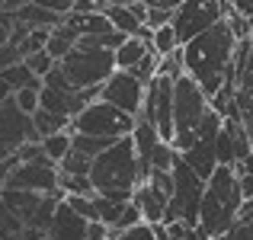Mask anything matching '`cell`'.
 Returning <instances> with one entry per match:
<instances>
[{
    "label": "cell",
    "instance_id": "44dd1931",
    "mask_svg": "<svg viewBox=\"0 0 253 240\" xmlns=\"http://www.w3.org/2000/svg\"><path fill=\"white\" fill-rule=\"evenodd\" d=\"M32 125H36L39 141H45V138H51V135H61V131H71L68 119H58V116H51V112H45V109H39L36 116H32Z\"/></svg>",
    "mask_w": 253,
    "mask_h": 240
},
{
    "label": "cell",
    "instance_id": "8992f818",
    "mask_svg": "<svg viewBox=\"0 0 253 240\" xmlns=\"http://www.w3.org/2000/svg\"><path fill=\"white\" fill-rule=\"evenodd\" d=\"M135 116H125L122 109L109 103H93L86 106L81 116L71 122V135H86V138H109V141H122V138L135 135Z\"/></svg>",
    "mask_w": 253,
    "mask_h": 240
},
{
    "label": "cell",
    "instance_id": "d4e9b609",
    "mask_svg": "<svg viewBox=\"0 0 253 240\" xmlns=\"http://www.w3.org/2000/svg\"><path fill=\"white\" fill-rule=\"evenodd\" d=\"M58 170H61L64 176H90V173H93V160L86 154H81V151H71Z\"/></svg>",
    "mask_w": 253,
    "mask_h": 240
},
{
    "label": "cell",
    "instance_id": "277c9868",
    "mask_svg": "<svg viewBox=\"0 0 253 240\" xmlns=\"http://www.w3.org/2000/svg\"><path fill=\"white\" fill-rule=\"evenodd\" d=\"M209 109L211 103L202 93V86L189 74H183L173 86V148H176V154H186L196 144V135L202 128Z\"/></svg>",
    "mask_w": 253,
    "mask_h": 240
},
{
    "label": "cell",
    "instance_id": "d6a6232c",
    "mask_svg": "<svg viewBox=\"0 0 253 240\" xmlns=\"http://www.w3.org/2000/svg\"><path fill=\"white\" fill-rule=\"evenodd\" d=\"M109 240H119V234H112V237H109Z\"/></svg>",
    "mask_w": 253,
    "mask_h": 240
},
{
    "label": "cell",
    "instance_id": "3957f363",
    "mask_svg": "<svg viewBox=\"0 0 253 240\" xmlns=\"http://www.w3.org/2000/svg\"><path fill=\"white\" fill-rule=\"evenodd\" d=\"M241 205H244V192H241V183H237L234 166H218L215 176L209 179V189H205L202 215H199V231L209 240L224 237L237 224Z\"/></svg>",
    "mask_w": 253,
    "mask_h": 240
},
{
    "label": "cell",
    "instance_id": "f546056e",
    "mask_svg": "<svg viewBox=\"0 0 253 240\" xmlns=\"http://www.w3.org/2000/svg\"><path fill=\"white\" fill-rule=\"evenodd\" d=\"M109 237H112V231L106 228L103 221H93L90 231H86V240H109Z\"/></svg>",
    "mask_w": 253,
    "mask_h": 240
},
{
    "label": "cell",
    "instance_id": "5bb4252c",
    "mask_svg": "<svg viewBox=\"0 0 253 240\" xmlns=\"http://www.w3.org/2000/svg\"><path fill=\"white\" fill-rule=\"evenodd\" d=\"M131 205H135L138 211H141L144 224H164L167 221V208H170V196H164V192H157L151 183H141L135 189V199H131Z\"/></svg>",
    "mask_w": 253,
    "mask_h": 240
},
{
    "label": "cell",
    "instance_id": "ffe728a7",
    "mask_svg": "<svg viewBox=\"0 0 253 240\" xmlns=\"http://www.w3.org/2000/svg\"><path fill=\"white\" fill-rule=\"evenodd\" d=\"M179 0H167V3H148V29L157 32L164 29V26H173V19H176V10H179Z\"/></svg>",
    "mask_w": 253,
    "mask_h": 240
},
{
    "label": "cell",
    "instance_id": "ba28073f",
    "mask_svg": "<svg viewBox=\"0 0 253 240\" xmlns=\"http://www.w3.org/2000/svg\"><path fill=\"white\" fill-rule=\"evenodd\" d=\"M218 23H224V3H218V0H183V6L176 10V19H173L179 48H186L199 36L215 29Z\"/></svg>",
    "mask_w": 253,
    "mask_h": 240
},
{
    "label": "cell",
    "instance_id": "e0dca14e",
    "mask_svg": "<svg viewBox=\"0 0 253 240\" xmlns=\"http://www.w3.org/2000/svg\"><path fill=\"white\" fill-rule=\"evenodd\" d=\"M103 13H106V19L112 23V29L122 32V36H128V39H138V32L144 29V23L131 13L128 3H112V0H106Z\"/></svg>",
    "mask_w": 253,
    "mask_h": 240
},
{
    "label": "cell",
    "instance_id": "2e32d148",
    "mask_svg": "<svg viewBox=\"0 0 253 240\" xmlns=\"http://www.w3.org/2000/svg\"><path fill=\"white\" fill-rule=\"evenodd\" d=\"M131 141H135V154H138V163H141V176H144V183H148L151 170H154V154H157L164 138L157 135V128L151 122H141V119H138Z\"/></svg>",
    "mask_w": 253,
    "mask_h": 240
},
{
    "label": "cell",
    "instance_id": "d6986e66",
    "mask_svg": "<svg viewBox=\"0 0 253 240\" xmlns=\"http://www.w3.org/2000/svg\"><path fill=\"white\" fill-rule=\"evenodd\" d=\"M148 55H151V45L148 42H141V39H128V42L116 51V68L119 71H135Z\"/></svg>",
    "mask_w": 253,
    "mask_h": 240
},
{
    "label": "cell",
    "instance_id": "603a6c76",
    "mask_svg": "<svg viewBox=\"0 0 253 240\" xmlns=\"http://www.w3.org/2000/svg\"><path fill=\"white\" fill-rule=\"evenodd\" d=\"M0 77L6 80V86H10L13 93H19V90H26V86H32V83H39V77L29 71V64H13V68H6V71H0Z\"/></svg>",
    "mask_w": 253,
    "mask_h": 240
},
{
    "label": "cell",
    "instance_id": "83f0119b",
    "mask_svg": "<svg viewBox=\"0 0 253 240\" xmlns=\"http://www.w3.org/2000/svg\"><path fill=\"white\" fill-rule=\"evenodd\" d=\"M215 240H253V224H234L224 237H215Z\"/></svg>",
    "mask_w": 253,
    "mask_h": 240
},
{
    "label": "cell",
    "instance_id": "1f68e13d",
    "mask_svg": "<svg viewBox=\"0 0 253 240\" xmlns=\"http://www.w3.org/2000/svg\"><path fill=\"white\" fill-rule=\"evenodd\" d=\"M10 99H13V90H10V86H6V80L0 77V109H3V106L10 103Z\"/></svg>",
    "mask_w": 253,
    "mask_h": 240
},
{
    "label": "cell",
    "instance_id": "7a4b0ae2",
    "mask_svg": "<svg viewBox=\"0 0 253 240\" xmlns=\"http://www.w3.org/2000/svg\"><path fill=\"white\" fill-rule=\"evenodd\" d=\"M96 196L112 199V202H131L135 189L144 183L141 176V163L135 154V141L122 138L119 144H112L106 154H99L93 160V173H90Z\"/></svg>",
    "mask_w": 253,
    "mask_h": 240
},
{
    "label": "cell",
    "instance_id": "f1b7e54d",
    "mask_svg": "<svg viewBox=\"0 0 253 240\" xmlns=\"http://www.w3.org/2000/svg\"><path fill=\"white\" fill-rule=\"evenodd\" d=\"M13 13H0V48H3L6 42H10V36H13Z\"/></svg>",
    "mask_w": 253,
    "mask_h": 240
},
{
    "label": "cell",
    "instance_id": "7c38bea8",
    "mask_svg": "<svg viewBox=\"0 0 253 240\" xmlns=\"http://www.w3.org/2000/svg\"><path fill=\"white\" fill-rule=\"evenodd\" d=\"M144 96H148V86L135 74H128V71H116V74L103 83V90H99V99H103V103L116 106L125 116H135V119L141 116V109H144Z\"/></svg>",
    "mask_w": 253,
    "mask_h": 240
},
{
    "label": "cell",
    "instance_id": "4316f807",
    "mask_svg": "<svg viewBox=\"0 0 253 240\" xmlns=\"http://www.w3.org/2000/svg\"><path fill=\"white\" fill-rule=\"evenodd\" d=\"M119 240H157V228L154 224H138V228H131V231H122L119 234Z\"/></svg>",
    "mask_w": 253,
    "mask_h": 240
},
{
    "label": "cell",
    "instance_id": "cb8c5ba5",
    "mask_svg": "<svg viewBox=\"0 0 253 240\" xmlns=\"http://www.w3.org/2000/svg\"><path fill=\"white\" fill-rule=\"evenodd\" d=\"M13 103H16L26 116H36V112L42 109V80L26 86V90H19V93H13Z\"/></svg>",
    "mask_w": 253,
    "mask_h": 240
},
{
    "label": "cell",
    "instance_id": "9a60e30c",
    "mask_svg": "<svg viewBox=\"0 0 253 240\" xmlns=\"http://www.w3.org/2000/svg\"><path fill=\"white\" fill-rule=\"evenodd\" d=\"M86 231H90V221H84L68 202H61L45 240H86Z\"/></svg>",
    "mask_w": 253,
    "mask_h": 240
},
{
    "label": "cell",
    "instance_id": "5b68a950",
    "mask_svg": "<svg viewBox=\"0 0 253 240\" xmlns=\"http://www.w3.org/2000/svg\"><path fill=\"white\" fill-rule=\"evenodd\" d=\"M205 189H209V183H205V179L183 160V154H179L176 163H173V196H170V208H167V221L164 224L199 228Z\"/></svg>",
    "mask_w": 253,
    "mask_h": 240
},
{
    "label": "cell",
    "instance_id": "52a82bcc",
    "mask_svg": "<svg viewBox=\"0 0 253 240\" xmlns=\"http://www.w3.org/2000/svg\"><path fill=\"white\" fill-rule=\"evenodd\" d=\"M61 74L77 86V90H93V86H103L106 80L116 74V55L103 48H74L61 64Z\"/></svg>",
    "mask_w": 253,
    "mask_h": 240
},
{
    "label": "cell",
    "instance_id": "7402d4cb",
    "mask_svg": "<svg viewBox=\"0 0 253 240\" xmlns=\"http://www.w3.org/2000/svg\"><path fill=\"white\" fill-rule=\"evenodd\" d=\"M42 151H45V157H48L51 163L61 166V163H64V157L74 151V135H71V131H61V135L45 138V141H42Z\"/></svg>",
    "mask_w": 253,
    "mask_h": 240
},
{
    "label": "cell",
    "instance_id": "4dcf8cb0",
    "mask_svg": "<svg viewBox=\"0 0 253 240\" xmlns=\"http://www.w3.org/2000/svg\"><path fill=\"white\" fill-rule=\"evenodd\" d=\"M234 13L244 19H253V0H234Z\"/></svg>",
    "mask_w": 253,
    "mask_h": 240
},
{
    "label": "cell",
    "instance_id": "9c48e42d",
    "mask_svg": "<svg viewBox=\"0 0 253 240\" xmlns=\"http://www.w3.org/2000/svg\"><path fill=\"white\" fill-rule=\"evenodd\" d=\"M173 86L176 80L170 77H157L154 83H148V96H144V109H141V122H151L157 128V135L167 144H173Z\"/></svg>",
    "mask_w": 253,
    "mask_h": 240
},
{
    "label": "cell",
    "instance_id": "8fae6325",
    "mask_svg": "<svg viewBox=\"0 0 253 240\" xmlns=\"http://www.w3.org/2000/svg\"><path fill=\"white\" fill-rule=\"evenodd\" d=\"M6 189H23V192H36V196H58L61 192V170L48 157L36 160V163H16Z\"/></svg>",
    "mask_w": 253,
    "mask_h": 240
},
{
    "label": "cell",
    "instance_id": "4fadbf2b",
    "mask_svg": "<svg viewBox=\"0 0 253 240\" xmlns=\"http://www.w3.org/2000/svg\"><path fill=\"white\" fill-rule=\"evenodd\" d=\"M29 141L42 144L39 135H36V125H32V116H26V112L10 99V103L0 109V151H3L6 157H13Z\"/></svg>",
    "mask_w": 253,
    "mask_h": 240
},
{
    "label": "cell",
    "instance_id": "484cf974",
    "mask_svg": "<svg viewBox=\"0 0 253 240\" xmlns=\"http://www.w3.org/2000/svg\"><path fill=\"white\" fill-rule=\"evenodd\" d=\"M26 64H29V71H32L39 80H45L51 71L58 68V61L48 55V51H36V55H29V58H26Z\"/></svg>",
    "mask_w": 253,
    "mask_h": 240
},
{
    "label": "cell",
    "instance_id": "ac0fdd59",
    "mask_svg": "<svg viewBox=\"0 0 253 240\" xmlns=\"http://www.w3.org/2000/svg\"><path fill=\"white\" fill-rule=\"evenodd\" d=\"M77 45H81V36H77V29H74L71 23H61L58 29H51V39H48V48H45V51H48V55L55 58L58 64H61L64 58H68L71 51L77 48Z\"/></svg>",
    "mask_w": 253,
    "mask_h": 240
},
{
    "label": "cell",
    "instance_id": "30bf717a",
    "mask_svg": "<svg viewBox=\"0 0 253 240\" xmlns=\"http://www.w3.org/2000/svg\"><path fill=\"white\" fill-rule=\"evenodd\" d=\"M231 83L237 86V103H241V122L253 141V39L237 42L234 64H231Z\"/></svg>",
    "mask_w": 253,
    "mask_h": 240
},
{
    "label": "cell",
    "instance_id": "6da1fadb",
    "mask_svg": "<svg viewBox=\"0 0 253 240\" xmlns=\"http://www.w3.org/2000/svg\"><path fill=\"white\" fill-rule=\"evenodd\" d=\"M234 51H237V36L234 29L224 23H218L215 29H209L205 36H199L196 42H189L183 48V68L186 74L202 86L205 96H218L224 90L231 77V64H234Z\"/></svg>",
    "mask_w": 253,
    "mask_h": 240
}]
</instances>
